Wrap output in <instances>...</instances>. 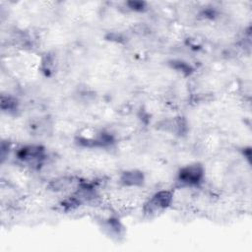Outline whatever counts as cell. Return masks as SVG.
<instances>
[{"label":"cell","mask_w":252,"mask_h":252,"mask_svg":"<svg viewBox=\"0 0 252 252\" xmlns=\"http://www.w3.org/2000/svg\"><path fill=\"white\" fill-rule=\"evenodd\" d=\"M18 158L28 163L40 162L44 158V150L40 146H27L20 149L17 153Z\"/></svg>","instance_id":"cell-3"},{"label":"cell","mask_w":252,"mask_h":252,"mask_svg":"<svg viewBox=\"0 0 252 252\" xmlns=\"http://www.w3.org/2000/svg\"><path fill=\"white\" fill-rule=\"evenodd\" d=\"M173 200V195L170 191L162 190L158 191L152 196V198L145 205V212L148 214H154L170 206Z\"/></svg>","instance_id":"cell-1"},{"label":"cell","mask_w":252,"mask_h":252,"mask_svg":"<svg viewBox=\"0 0 252 252\" xmlns=\"http://www.w3.org/2000/svg\"><path fill=\"white\" fill-rule=\"evenodd\" d=\"M204 177V168L199 163L190 164L180 169L178 173V180L185 185H197Z\"/></svg>","instance_id":"cell-2"},{"label":"cell","mask_w":252,"mask_h":252,"mask_svg":"<svg viewBox=\"0 0 252 252\" xmlns=\"http://www.w3.org/2000/svg\"><path fill=\"white\" fill-rule=\"evenodd\" d=\"M144 174L139 170H128L122 173L120 182L124 186H140L144 183Z\"/></svg>","instance_id":"cell-4"},{"label":"cell","mask_w":252,"mask_h":252,"mask_svg":"<svg viewBox=\"0 0 252 252\" xmlns=\"http://www.w3.org/2000/svg\"><path fill=\"white\" fill-rule=\"evenodd\" d=\"M175 69H177V70H179L180 72H183V73H185V74H189L191 71H192V69H191V67L188 65V64H186V63H184V62H182V61H174L173 62V65H172Z\"/></svg>","instance_id":"cell-5"},{"label":"cell","mask_w":252,"mask_h":252,"mask_svg":"<svg viewBox=\"0 0 252 252\" xmlns=\"http://www.w3.org/2000/svg\"><path fill=\"white\" fill-rule=\"evenodd\" d=\"M128 5L132 10H135V11H142L145 8V3L141 1H131V2H128Z\"/></svg>","instance_id":"cell-6"}]
</instances>
